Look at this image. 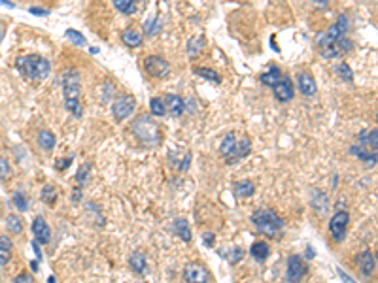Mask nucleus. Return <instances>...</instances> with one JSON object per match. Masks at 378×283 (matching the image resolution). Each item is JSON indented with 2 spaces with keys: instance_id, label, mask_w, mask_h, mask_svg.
Wrapping results in <instances>:
<instances>
[{
  "instance_id": "nucleus-1",
  "label": "nucleus",
  "mask_w": 378,
  "mask_h": 283,
  "mask_svg": "<svg viewBox=\"0 0 378 283\" xmlns=\"http://www.w3.org/2000/svg\"><path fill=\"white\" fill-rule=\"evenodd\" d=\"M63 94H65V106L66 110L74 117H82V85H80V72L76 68H68L63 72Z\"/></svg>"
},
{
  "instance_id": "nucleus-2",
  "label": "nucleus",
  "mask_w": 378,
  "mask_h": 283,
  "mask_svg": "<svg viewBox=\"0 0 378 283\" xmlns=\"http://www.w3.org/2000/svg\"><path fill=\"white\" fill-rule=\"evenodd\" d=\"M17 70L23 78H27L31 81H42L49 76L51 64L42 55L31 53V55H25V57L17 59Z\"/></svg>"
},
{
  "instance_id": "nucleus-3",
  "label": "nucleus",
  "mask_w": 378,
  "mask_h": 283,
  "mask_svg": "<svg viewBox=\"0 0 378 283\" xmlns=\"http://www.w3.org/2000/svg\"><path fill=\"white\" fill-rule=\"evenodd\" d=\"M377 136H378L377 126H373V128H369V130H361V132L357 134V144L350 147V153L375 166V164H377V157H378Z\"/></svg>"
},
{
  "instance_id": "nucleus-4",
  "label": "nucleus",
  "mask_w": 378,
  "mask_h": 283,
  "mask_svg": "<svg viewBox=\"0 0 378 283\" xmlns=\"http://www.w3.org/2000/svg\"><path fill=\"white\" fill-rule=\"evenodd\" d=\"M132 134L140 140L144 146L155 147L161 144V132H159V126L153 121L151 116H138L132 121Z\"/></svg>"
},
{
  "instance_id": "nucleus-5",
  "label": "nucleus",
  "mask_w": 378,
  "mask_h": 283,
  "mask_svg": "<svg viewBox=\"0 0 378 283\" xmlns=\"http://www.w3.org/2000/svg\"><path fill=\"white\" fill-rule=\"evenodd\" d=\"M252 223L257 227V231L265 232L269 236H274L284 227V223L278 217V213L274 210H270V208H261V210L253 211L252 213Z\"/></svg>"
},
{
  "instance_id": "nucleus-6",
  "label": "nucleus",
  "mask_w": 378,
  "mask_h": 283,
  "mask_svg": "<svg viewBox=\"0 0 378 283\" xmlns=\"http://www.w3.org/2000/svg\"><path fill=\"white\" fill-rule=\"evenodd\" d=\"M306 274H308V266L304 264L301 255H292L288 259V266H286V282L301 283Z\"/></svg>"
},
{
  "instance_id": "nucleus-7",
  "label": "nucleus",
  "mask_w": 378,
  "mask_h": 283,
  "mask_svg": "<svg viewBox=\"0 0 378 283\" xmlns=\"http://www.w3.org/2000/svg\"><path fill=\"white\" fill-rule=\"evenodd\" d=\"M144 70L150 74L151 78L163 80L170 72V64L167 63V59H163L159 55H148L144 59Z\"/></svg>"
},
{
  "instance_id": "nucleus-8",
  "label": "nucleus",
  "mask_w": 378,
  "mask_h": 283,
  "mask_svg": "<svg viewBox=\"0 0 378 283\" xmlns=\"http://www.w3.org/2000/svg\"><path fill=\"white\" fill-rule=\"evenodd\" d=\"M348 223H350V213L346 210H338L329 221V234L335 242H342L348 231Z\"/></svg>"
},
{
  "instance_id": "nucleus-9",
  "label": "nucleus",
  "mask_w": 378,
  "mask_h": 283,
  "mask_svg": "<svg viewBox=\"0 0 378 283\" xmlns=\"http://www.w3.org/2000/svg\"><path fill=\"white\" fill-rule=\"evenodd\" d=\"M134 108H136L134 96H130V94H121V96L116 98V102L112 104V114H114V117H116L118 121H125L129 116H132Z\"/></svg>"
},
{
  "instance_id": "nucleus-10",
  "label": "nucleus",
  "mask_w": 378,
  "mask_h": 283,
  "mask_svg": "<svg viewBox=\"0 0 378 283\" xmlns=\"http://www.w3.org/2000/svg\"><path fill=\"white\" fill-rule=\"evenodd\" d=\"M356 264H357V270L363 278H371L375 270H377V259H375V253L371 249H365L361 251L356 257Z\"/></svg>"
},
{
  "instance_id": "nucleus-11",
  "label": "nucleus",
  "mask_w": 378,
  "mask_h": 283,
  "mask_svg": "<svg viewBox=\"0 0 378 283\" xmlns=\"http://www.w3.org/2000/svg\"><path fill=\"white\" fill-rule=\"evenodd\" d=\"M185 283H208V270L199 262H189L184 268Z\"/></svg>"
},
{
  "instance_id": "nucleus-12",
  "label": "nucleus",
  "mask_w": 378,
  "mask_h": 283,
  "mask_svg": "<svg viewBox=\"0 0 378 283\" xmlns=\"http://www.w3.org/2000/svg\"><path fill=\"white\" fill-rule=\"evenodd\" d=\"M272 91H274V96H276V100H280V102H290L293 98V81L292 78H288V76H282V80L278 81V85H274L272 87Z\"/></svg>"
},
{
  "instance_id": "nucleus-13",
  "label": "nucleus",
  "mask_w": 378,
  "mask_h": 283,
  "mask_svg": "<svg viewBox=\"0 0 378 283\" xmlns=\"http://www.w3.org/2000/svg\"><path fill=\"white\" fill-rule=\"evenodd\" d=\"M163 102H165V108H167V114H170V116L174 117H180L185 112V102L180 94H172V93L167 94V96L163 98Z\"/></svg>"
},
{
  "instance_id": "nucleus-14",
  "label": "nucleus",
  "mask_w": 378,
  "mask_h": 283,
  "mask_svg": "<svg viewBox=\"0 0 378 283\" xmlns=\"http://www.w3.org/2000/svg\"><path fill=\"white\" fill-rule=\"evenodd\" d=\"M33 234L38 243H49L51 231H49V225L43 217H36L33 221Z\"/></svg>"
},
{
  "instance_id": "nucleus-15",
  "label": "nucleus",
  "mask_w": 378,
  "mask_h": 283,
  "mask_svg": "<svg viewBox=\"0 0 378 283\" xmlns=\"http://www.w3.org/2000/svg\"><path fill=\"white\" fill-rule=\"evenodd\" d=\"M250 151H252V142H250V138H240V140L237 142V146H235V149H233V153H231V157L227 159L225 162L227 164H235V162H238L240 159L248 157Z\"/></svg>"
},
{
  "instance_id": "nucleus-16",
  "label": "nucleus",
  "mask_w": 378,
  "mask_h": 283,
  "mask_svg": "<svg viewBox=\"0 0 378 283\" xmlns=\"http://www.w3.org/2000/svg\"><path fill=\"white\" fill-rule=\"evenodd\" d=\"M297 87L304 96H314L316 91H318V85H316L310 74H299L297 76Z\"/></svg>"
},
{
  "instance_id": "nucleus-17",
  "label": "nucleus",
  "mask_w": 378,
  "mask_h": 283,
  "mask_svg": "<svg viewBox=\"0 0 378 283\" xmlns=\"http://www.w3.org/2000/svg\"><path fill=\"white\" fill-rule=\"evenodd\" d=\"M129 268L136 274V276H144L146 268H148V259H146V255H144L142 251L132 253V255L129 257Z\"/></svg>"
},
{
  "instance_id": "nucleus-18",
  "label": "nucleus",
  "mask_w": 378,
  "mask_h": 283,
  "mask_svg": "<svg viewBox=\"0 0 378 283\" xmlns=\"http://www.w3.org/2000/svg\"><path fill=\"white\" fill-rule=\"evenodd\" d=\"M172 231L174 234H178L180 238H182V242H185V243H191V240H193V234H191V229H189V223H187V219H176L172 223Z\"/></svg>"
},
{
  "instance_id": "nucleus-19",
  "label": "nucleus",
  "mask_w": 378,
  "mask_h": 283,
  "mask_svg": "<svg viewBox=\"0 0 378 283\" xmlns=\"http://www.w3.org/2000/svg\"><path fill=\"white\" fill-rule=\"evenodd\" d=\"M237 134L235 132H227L225 136H223V140H221V146H219V155L223 157V161H227V159L231 157V153H233V149H235V146H237Z\"/></svg>"
},
{
  "instance_id": "nucleus-20",
  "label": "nucleus",
  "mask_w": 378,
  "mask_h": 283,
  "mask_svg": "<svg viewBox=\"0 0 378 283\" xmlns=\"http://www.w3.org/2000/svg\"><path fill=\"white\" fill-rule=\"evenodd\" d=\"M250 253H252V257H253L257 262H265V259L269 257V253H270V247H269V243H267V242L257 240V242H253V243H252Z\"/></svg>"
},
{
  "instance_id": "nucleus-21",
  "label": "nucleus",
  "mask_w": 378,
  "mask_h": 283,
  "mask_svg": "<svg viewBox=\"0 0 378 283\" xmlns=\"http://www.w3.org/2000/svg\"><path fill=\"white\" fill-rule=\"evenodd\" d=\"M282 76H284V74L280 72L278 66H270L267 72L261 74V83L267 85V87H274V85H278V81L282 80Z\"/></svg>"
},
{
  "instance_id": "nucleus-22",
  "label": "nucleus",
  "mask_w": 378,
  "mask_h": 283,
  "mask_svg": "<svg viewBox=\"0 0 378 283\" xmlns=\"http://www.w3.org/2000/svg\"><path fill=\"white\" fill-rule=\"evenodd\" d=\"M253 191H255V187H253V183H252L250 179L237 181V183L233 185V193H235V197H238V199H248V197L253 195Z\"/></svg>"
},
{
  "instance_id": "nucleus-23",
  "label": "nucleus",
  "mask_w": 378,
  "mask_h": 283,
  "mask_svg": "<svg viewBox=\"0 0 378 283\" xmlns=\"http://www.w3.org/2000/svg\"><path fill=\"white\" fill-rule=\"evenodd\" d=\"M121 40H123L125 45H129V47H140L142 34L138 31H134V29H127V31L121 32Z\"/></svg>"
},
{
  "instance_id": "nucleus-24",
  "label": "nucleus",
  "mask_w": 378,
  "mask_h": 283,
  "mask_svg": "<svg viewBox=\"0 0 378 283\" xmlns=\"http://www.w3.org/2000/svg\"><path fill=\"white\" fill-rule=\"evenodd\" d=\"M11 259V240L8 236H0V266H6Z\"/></svg>"
},
{
  "instance_id": "nucleus-25",
  "label": "nucleus",
  "mask_w": 378,
  "mask_h": 283,
  "mask_svg": "<svg viewBox=\"0 0 378 283\" xmlns=\"http://www.w3.org/2000/svg\"><path fill=\"white\" fill-rule=\"evenodd\" d=\"M206 45V38L201 34V36H193V38H189V42H187V55L189 57H197L199 53L203 51V47Z\"/></svg>"
},
{
  "instance_id": "nucleus-26",
  "label": "nucleus",
  "mask_w": 378,
  "mask_h": 283,
  "mask_svg": "<svg viewBox=\"0 0 378 283\" xmlns=\"http://www.w3.org/2000/svg\"><path fill=\"white\" fill-rule=\"evenodd\" d=\"M38 144H40V147L45 149V151H51L55 147V144H57L55 134L51 130H40V132H38Z\"/></svg>"
},
{
  "instance_id": "nucleus-27",
  "label": "nucleus",
  "mask_w": 378,
  "mask_h": 283,
  "mask_svg": "<svg viewBox=\"0 0 378 283\" xmlns=\"http://www.w3.org/2000/svg\"><path fill=\"white\" fill-rule=\"evenodd\" d=\"M312 206H314V210L316 211H320V213H324V211H327V197H325L324 193L320 191V189H312Z\"/></svg>"
},
{
  "instance_id": "nucleus-28",
  "label": "nucleus",
  "mask_w": 378,
  "mask_h": 283,
  "mask_svg": "<svg viewBox=\"0 0 378 283\" xmlns=\"http://www.w3.org/2000/svg\"><path fill=\"white\" fill-rule=\"evenodd\" d=\"M150 112L151 116L155 117H165L167 116V108H165V102H163V98L159 96H153L150 100Z\"/></svg>"
},
{
  "instance_id": "nucleus-29",
  "label": "nucleus",
  "mask_w": 378,
  "mask_h": 283,
  "mask_svg": "<svg viewBox=\"0 0 378 283\" xmlns=\"http://www.w3.org/2000/svg\"><path fill=\"white\" fill-rule=\"evenodd\" d=\"M6 227H8V231L11 234H21L23 231V221L19 215H15V213H11L8 215V219H6Z\"/></svg>"
},
{
  "instance_id": "nucleus-30",
  "label": "nucleus",
  "mask_w": 378,
  "mask_h": 283,
  "mask_svg": "<svg viewBox=\"0 0 378 283\" xmlns=\"http://www.w3.org/2000/svg\"><path fill=\"white\" fill-rule=\"evenodd\" d=\"M197 76H201V78H205L208 81H214V83H221V76L216 72V70H212V68H195L193 70Z\"/></svg>"
},
{
  "instance_id": "nucleus-31",
  "label": "nucleus",
  "mask_w": 378,
  "mask_h": 283,
  "mask_svg": "<svg viewBox=\"0 0 378 283\" xmlns=\"http://www.w3.org/2000/svg\"><path fill=\"white\" fill-rule=\"evenodd\" d=\"M40 199H42L43 204H47V206H53L55 200H57V191H55L53 185H43L42 193H40Z\"/></svg>"
},
{
  "instance_id": "nucleus-32",
  "label": "nucleus",
  "mask_w": 378,
  "mask_h": 283,
  "mask_svg": "<svg viewBox=\"0 0 378 283\" xmlns=\"http://www.w3.org/2000/svg\"><path fill=\"white\" fill-rule=\"evenodd\" d=\"M114 6H116V10H119L125 15H132L136 11V4L132 0H114Z\"/></svg>"
},
{
  "instance_id": "nucleus-33",
  "label": "nucleus",
  "mask_w": 378,
  "mask_h": 283,
  "mask_svg": "<svg viewBox=\"0 0 378 283\" xmlns=\"http://www.w3.org/2000/svg\"><path fill=\"white\" fill-rule=\"evenodd\" d=\"M11 202H13V206H15V208H17L19 211H27V210H29V200H27V197L23 195L21 191L13 193V199H11Z\"/></svg>"
},
{
  "instance_id": "nucleus-34",
  "label": "nucleus",
  "mask_w": 378,
  "mask_h": 283,
  "mask_svg": "<svg viewBox=\"0 0 378 283\" xmlns=\"http://www.w3.org/2000/svg\"><path fill=\"white\" fill-rule=\"evenodd\" d=\"M66 38L74 43V45H80V47H84V45L87 43V40L84 38V34H80V32L74 31V29H66Z\"/></svg>"
},
{
  "instance_id": "nucleus-35",
  "label": "nucleus",
  "mask_w": 378,
  "mask_h": 283,
  "mask_svg": "<svg viewBox=\"0 0 378 283\" xmlns=\"http://www.w3.org/2000/svg\"><path fill=\"white\" fill-rule=\"evenodd\" d=\"M335 72H336V76H340L344 81H352V80H354V72H352V68H350L346 63L336 64Z\"/></svg>"
},
{
  "instance_id": "nucleus-36",
  "label": "nucleus",
  "mask_w": 378,
  "mask_h": 283,
  "mask_svg": "<svg viewBox=\"0 0 378 283\" xmlns=\"http://www.w3.org/2000/svg\"><path fill=\"white\" fill-rule=\"evenodd\" d=\"M89 170H91V164L87 162V164H82L80 170L76 172V181H78V187H84V183L89 179Z\"/></svg>"
},
{
  "instance_id": "nucleus-37",
  "label": "nucleus",
  "mask_w": 378,
  "mask_h": 283,
  "mask_svg": "<svg viewBox=\"0 0 378 283\" xmlns=\"http://www.w3.org/2000/svg\"><path fill=\"white\" fill-rule=\"evenodd\" d=\"M159 27H161L159 17H153V19H150V21L146 23V34H148V36H155V34L159 32Z\"/></svg>"
},
{
  "instance_id": "nucleus-38",
  "label": "nucleus",
  "mask_w": 378,
  "mask_h": 283,
  "mask_svg": "<svg viewBox=\"0 0 378 283\" xmlns=\"http://www.w3.org/2000/svg\"><path fill=\"white\" fill-rule=\"evenodd\" d=\"M223 255H225L227 259H229V262H238L242 257H244V249L242 247H233L229 253L223 251Z\"/></svg>"
},
{
  "instance_id": "nucleus-39",
  "label": "nucleus",
  "mask_w": 378,
  "mask_h": 283,
  "mask_svg": "<svg viewBox=\"0 0 378 283\" xmlns=\"http://www.w3.org/2000/svg\"><path fill=\"white\" fill-rule=\"evenodd\" d=\"M11 176V166L6 159L0 157V179H8Z\"/></svg>"
},
{
  "instance_id": "nucleus-40",
  "label": "nucleus",
  "mask_w": 378,
  "mask_h": 283,
  "mask_svg": "<svg viewBox=\"0 0 378 283\" xmlns=\"http://www.w3.org/2000/svg\"><path fill=\"white\" fill-rule=\"evenodd\" d=\"M72 161H74V155H70V157H65V159H55V168L57 170H66V168L72 164Z\"/></svg>"
},
{
  "instance_id": "nucleus-41",
  "label": "nucleus",
  "mask_w": 378,
  "mask_h": 283,
  "mask_svg": "<svg viewBox=\"0 0 378 283\" xmlns=\"http://www.w3.org/2000/svg\"><path fill=\"white\" fill-rule=\"evenodd\" d=\"M214 240H216V236L212 232H205L203 234V242H205L206 247H214Z\"/></svg>"
},
{
  "instance_id": "nucleus-42",
  "label": "nucleus",
  "mask_w": 378,
  "mask_h": 283,
  "mask_svg": "<svg viewBox=\"0 0 378 283\" xmlns=\"http://www.w3.org/2000/svg\"><path fill=\"white\" fill-rule=\"evenodd\" d=\"M189 164H191V153H185L184 159H182V162L178 164V168H180L182 172H185V170L189 168Z\"/></svg>"
},
{
  "instance_id": "nucleus-43",
  "label": "nucleus",
  "mask_w": 378,
  "mask_h": 283,
  "mask_svg": "<svg viewBox=\"0 0 378 283\" xmlns=\"http://www.w3.org/2000/svg\"><path fill=\"white\" fill-rule=\"evenodd\" d=\"M13 283H33V278H31V274L23 272L13 280Z\"/></svg>"
},
{
  "instance_id": "nucleus-44",
  "label": "nucleus",
  "mask_w": 378,
  "mask_h": 283,
  "mask_svg": "<svg viewBox=\"0 0 378 283\" xmlns=\"http://www.w3.org/2000/svg\"><path fill=\"white\" fill-rule=\"evenodd\" d=\"M336 272H338V278L342 280V283H356V282H354V280H352V278H350V276H348V274L344 272V270H340V268H336Z\"/></svg>"
},
{
  "instance_id": "nucleus-45",
  "label": "nucleus",
  "mask_w": 378,
  "mask_h": 283,
  "mask_svg": "<svg viewBox=\"0 0 378 283\" xmlns=\"http://www.w3.org/2000/svg\"><path fill=\"white\" fill-rule=\"evenodd\" d=\"M29 11H31L33 15H47V13H49V10H45V8H36V6L29 8Z\"/></svg>"
},
{
  "instance_id": "nucleus-46",
  "label": "nucleus",
  "mask_w": 378,
  "mask_h": 283,
  "mask_svg": "<svg viewBox=\"0 0 378 283\" xmlns=\"http://www.w3.org/2000/svg\"><path fill=\"white\" fill-rule=\"evenodd\" d=\"M80 197H82V187H78L72 195V202H80Z\"/></svg>"
},
{
  "instance_id": "nucleus-47",
  "label": "nucleus",
  "mask_w": 378,
  "mask_h": 283,
  "mask_svg": "<svg viewBox=\"0 0 378 283\" xmlns=\"http://www.w3.org/2000/svg\"><path fill=\"white\" fill-rule=\"evenodd\" d=\"M33 249H34V253H36V257L42 259V251H40V247H38V242H33Z\"/></svg>"
},
{
  "instance_id": "nucleus-48",
  "label": "nucleus",
  "mask_w": 378,
  "mask_h": 283,
  "mask_svg": "<svg viewBox=\"0 0 378 283\" xmlns=\"http://www.w3.org/2000/svg\"><path fill=\"white\" fill-rule=\"evenodd\" d=\"M47 283H57V282H55L53 276H49V278H47Z\"/></svg>"
}]
</instances>
